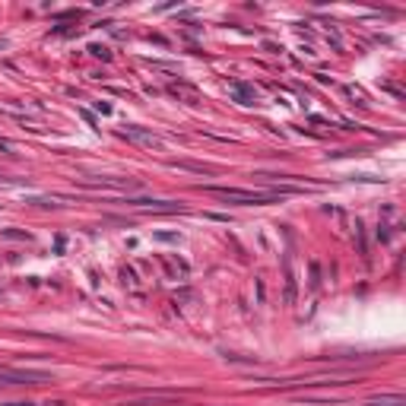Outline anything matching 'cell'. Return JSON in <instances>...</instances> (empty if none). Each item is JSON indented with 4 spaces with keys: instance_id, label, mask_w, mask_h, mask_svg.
<instances>
[{
    "instance_id": "1",
    "label": "cell",
    "mask_w": 406,
    "mask_h": 406,
    "mask_svg": "<svg viewBox=\"0 0 406 406\" xmlns=\"http://www.w3.org/2000/svg\"><path fill=\"white\" fill-rule=\"evenodd\" d=\"M210 194H216L229 203H270L282 194H289L292 187H279V190H238V187H207Z\"/></svg>"
}]
</instances>
